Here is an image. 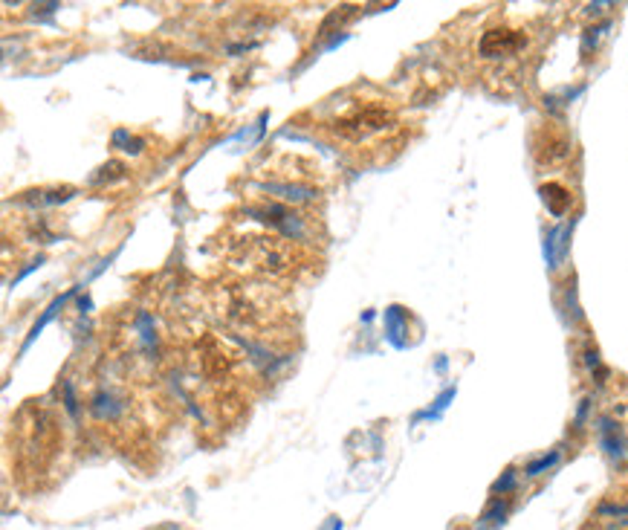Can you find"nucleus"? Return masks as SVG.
Wrapping results in <instances>:
<instances>
[{
	"label": "nucleus",
	"instance_id": "obj_2",
	"mask_svg": "<svg viewBox=\"0 0 628 530\" xmlns=\"http://www.w3.org/2000/svg\"><path fill=\"white\" fill-rule=\"evenodd\" d=\"M391 125H394V116L388 108H382V104H362V108H353L350 113L336 119V134L350 142H362Z\"/></svg>",
	"mask_w": 628,
	"mask_h": 530
},
{
	"label": "nucleus",
	"instance_id": "obj_3",
	"mask_svg": "<svg viewBox=\"0 0 628 530\" xmlns=\"http://www.w3.org/2000/svg\"><path fill=\"white\" fill-rule=\"evenodd\" d=\"M524 44H527V38L522 32H515V30H489V32H484L478 49L486 58H501V56H512V52H518Z\"/></svg>",
	"mask_w": 628,
	"mask_h": 530
},
{
	"label": "nucleus",
	"instance_id": "obj_4",
	"mask_svg": "<svg viewBox=\"0 0 628 530\" xmlns=\"http://www.w3.org/2000/svg\"><path fill=\"white\" fill-rule=\"evenodd\" d=\"M567 154H570V142L559 130H548L541 140H536V156L541 163H562Z\"/></svg>",
	"mask_w": 628,
	"mask_h": 530
},
{
	"label": "nucleus",
	"instance_id": "obj_6",
	"mask_svg": "<svg viewBox=\"0 0 628 530\" xmlns=\"http://www.w3.org/2000/svg\"><path fill=\"white\" fill-rule=\"evenodd\" d=\"M154 530H183V527H174V524H162V527H154Z\"/></svg>",
	"mask_w": 628,
	"mask_h": 530
},
{
	"label": "nucleus",
	"instance_id": "obj_1",
	"mask_svg": "<svg viewBox=\"0 0 628 530\" xmlns=\"http://www.w3.org/2000/svg\"><path fill=\"white\" fill-rule=\"evenodd\" d=\"M12 435H15V461L18 469L26 475H44L52 461L59 458L61 443H64V429L59 423V414L47 403H26L15 420H12Z\"/></svg>",
	"mask_w": 628,
	"mask_h": 530
},
{
	"label": "nucleus",
	"instance_id": "obj_5",
	"mask_svg": "<svg viewBox=\"0 0 628 530\" xmlns=\"http://www.w3.org/2000/svg\"><path fill=\"white\" fill-rule=\"evenodd\" d=\"M541 200H544V206H548L553 215H565V211L570 209V192L565 189V185H559V183H544L541 185Z\"/></svg>",
	"mask_w": 628,
	"mask_h": 530
}]
</instances>
